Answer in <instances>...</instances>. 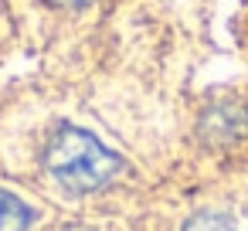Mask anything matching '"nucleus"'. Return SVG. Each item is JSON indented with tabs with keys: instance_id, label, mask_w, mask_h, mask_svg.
I'll list each match as a JSON object with an SVG mask.
<instances>
[{
	"instance_id": "obj_1",
	"label": "nucleus",
	"mask_w": 248,
	"mask_h": 231,
	"mask_svg": "<svg viewBox=\"0 0 248 231\" xmlns=\"http://www.w3.org/2000/svg\"><path fill=\"white\" fill-rule=\"evenodd\" d=\"M48 170L55 173V180L65 190L89 194V190H99L102 184H109L116 177L119 156L109 153L95 136L65 126L55 133V139L48 146Z\"/></svg>"
},
{
	"instance_id": "obj_2",
	"label": "nucleus",
	"mask_w": 248,
	"mask_h": 231,
	"mask_svg": "<svg viewBox=\"0 0 248 231\" xmlns=\"http://www.w3.org/2000/svg\"><path fill=\"white\" fill-rule=\"evenodd\" d=\"M28 224H31V207L14 194L0 190V231H28Z\"/></svg>"
},
{
	"instance_id": "obj_3",
	"label": "nucleus",
	"mask_w": 248,
	"mask_h": 231,
	"mask_svg": "<svg viewBox=\"0 0 248 231\" xmlns=\"http://www.w3.org/2000/svg\"><path fill=\"white\" fill-rule=\"evenodd\" d=\"M184 231H234V224H231V217H224V214L204 211V214H194V217L184 224Z\"/></svg>"
},
{
	"instance_id": "obj_4",
	"label": "nucleus",
	"mask_w": 248,
	"mask_h": 231,
	"mask_svg": "<svg viewBox=\"0 0 248 231\" xmlns=\"http://www.w3.org/2000/svg\"><path fill=\"white\" fill-rule=\"evenodd\" d=\"M55 4H72L75 7V4H89V0H55Z\"/></svg>"
}]
</instances>
